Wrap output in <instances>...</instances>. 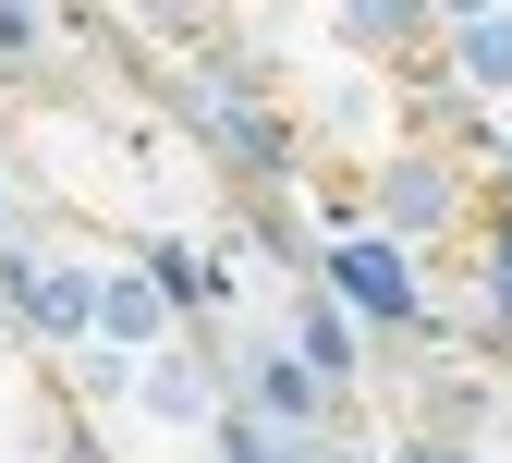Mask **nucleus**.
I'll return each instance as SVG.
<instances>
[{"mask_svg":"<svg viewBox=\"0 0 512 463\" xmlns=\"http://www.w3.org/2000/svg\"><path fill=\"white\" fill-rule=\"evenodd\" d=\"M0 183L37 232L135 256L196 317L220 305L244 244L281 269L317 256L305 208L220 147V122L135 13H0Z\"/></svg>","mask_w":512,"mask_h":463,"instance_id":"f257e3e1","label":"nucleus"},{"mask_svg":"<svg viewBox=\"0 0 512 463\" xmlns=\"http://www.w3.org/2000/svg\"><path fill=\"white\" fill-rule=\"evenodd\" d=\"M0 463H110L86 390L61 378V354L37 342V317L13 305V281H0Z\"/></svg>","mask_w":512,"mask_h":463,"instance_id":"f03ea898","label":"nucleus"}]
</instances>
